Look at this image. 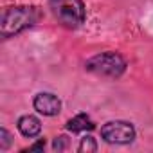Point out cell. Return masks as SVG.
<instances>
[{
    "instance_id": "6da1fadb",
    "label": "cell",
    "mask_w": 153,
    "mask_h": 153,
    "mask_svg": "<svg viewBox=\"0 0 153 153\" xmlns=\"http://www.w3.org/2000/svg\"><path fill=\"white\" fill-rule=\"evenodd\" d=\"M40 18L38 7L34 6H13L6 7L0 16V36L2 40H9L25 29L33 27Z\"/></svg>"
},
{
    "instance_id": "7a4b0ae2",
    "label": "cell",
    "mask_w": 153,
    "mask_h": 153,
    "mask_svg": "<svg viewBox=\"0 0 153 153\" xmlns=\"http://www.w3.org/2000/svg\"><path fill=\"white\" fill-rule=\"evenodd\" d=\"M49 9L54 18L67 29L81 27L87 18L83 0H49Z\"/></svg>"
},
{
    "instance_id": "3957f363",
    "label": "cell",
    "mask_w": 153,
    "mask_h": 153,
    "mask_svg": "<svg viewBox=\"0 0 153 153\" xmlns=\"http://www.w3.org/2000/svg\"><path fill=\"white\" fill-rule=\"evenodd\" d=\"M85 68L96 76H101V78L117 79L126 70V59L119 52L106 51V52H99V54L92 56L90 59H87Z\"/></svg>"
},
{
    "instance_id": "277c9868",
    "label": "cell",
    "mask_w": 153,
    "mask_h": 153,
    "mask_svg": "<svg viewBox=\"0 0 153 153\" xmlns=\"http://www.w3.org/2000/svg\"><path fill=\"white\" fill-rule=\"evenodd\" d=\"M135 135V128L128 121H108L101 126V139L108 144H131Z\"/></svg>"
},
{
    "instance_id": "5b68a950",
    "label": "cell",
    "mask_w": 153,
    "mask_h": 153,
    "mask_svg": "<svg viewBox=\"0 0 153 153\" xmlns=\"http://www.w3.org/2000/svg\"><path fill=\"white\" fill-rule=\"evenodd\" d=\"M33 106L38 114L45 117H54L61 112V101L56 94L52 92H40L33 99Z\"/></svg>"
},
{
    "instance_id": "8992f818",
    "label": "cell",
    "mask_w": 153,
    "mask_h": 153,
    "mask_svg": "<svg viewBox=\"0 0 153 153\" xmlns=\"http://www.w3.org/2000/svg\"><path fill=\"white\" fill-rule=\"evenodd\" d=\"M16 128H18V131H20L24 137L34 139V137H38L40 131H42V123H40V119H38L36 115H22V117L18 119V123H16Z\"/></svg>"
},
{
    "instance_id": "52a82bcc",
    "label": "cell",
    "mask_w": 153,
    "mask_h": 153,
    "mask_svg": "<svg viewBox=\"0 0 153 153\" xmlns=\"http://www.w3.org/2000/svg\"><path fill=\"white\" fill-rule=\"evenodd\" d=\"M94 123L92 119L87 115V114H78V115H74L72 119H68L67 123V130L72 131V133H81V131H90L94 130Z\"/></svg>"
},
{
    "instance_id": "ba28073f",
    "label": "cell",
    "mask_w": 153,
    "mask_h": 153,
    "mask_svg": "<svg viewBox=\"0 0 153 153\" xmlns=\"http://www.w3.org/2000/svg\"><path fill=\"white\" fill-rule=\"evenodd\" d=\"M78 151H81V153H94V151H97V142H96V139H94L92 135H85V137L81 139L79 146H78Z\"/></svg>"
},
{
    "instance_id": "9c48e42d",
    "label": "cell",
    "mask_w": 153,
    "mask_h": 153,
    "mask_svg": "<svg viewBox=\"0 0 153 153\" xmlns=\"http://www.w3.org/2000/svg\"><path fill=\"white\" fill-rule=\"evenodd\" d=\"M11 133L6 130V128H0V149L2 151H6L9 146H11Z\"/></svg>"
},
{
    "instance_id": "30bf717a",
    "label": "cell",
    "mask_w": 153,
    "mask_h": 153,
    "mask_svg": "<svg viewBox=\"0 0 153 153\" xmlns=\"http://www.w3.org/2000/svg\"><path fill=\"white\" fill-rule=\"evenodd\" d=\"M67 148H68V139L65 135H59V137L54 139V142H52V149L54 151H65Z\"/></svg>"
},
{
    "instance_id": "8fae6325",
    "label": "cell",
    "mask_w": 153,
    "mask_h": 153,
    "mask_svg": "<svg viewBox=\"0 0 153 153\" xmlns=\"http://www.w3.org/2000/svg\"><path fill=\"white\" fill-rule=\"evenodd\" d=\"M43 148H45V140L42 139V140H38L36 144L29 146V151H40V149H43Z\"/></svg>"
}]
</instances>
